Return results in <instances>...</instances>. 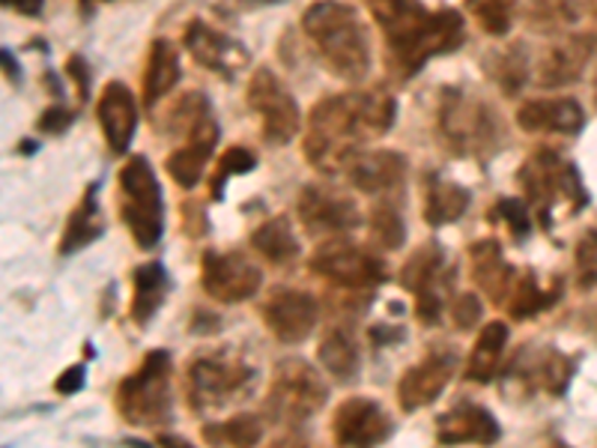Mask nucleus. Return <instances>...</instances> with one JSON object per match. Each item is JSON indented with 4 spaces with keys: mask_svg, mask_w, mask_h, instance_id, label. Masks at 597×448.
I'll list each match as a JSON object with an SVG mask.
<instances>
[{
    "mask_svg": "<svg viewBox=\"0 0 597 448\" xmlns=\"http://www.w3.org/2000/svg\"><path fill=\"white\" fill-rule=\"evenodd\" d=\"M398 117V102L386 90H353L320 99L308 117L305 156L320 174H341L361 143L380 138Z\"/></svg>",
    "mask_w": 597,
    "mask_h": 448,
    "instance_id": "1",
    "label": "nucleus"
},
{
    "mask_svg": "<svg viewBox=\"0 0 597 448\" xmlns=\"http://www.w3.org/2000/svg\"><path fill=\"white\" fill-rule=\"evenodd\" d=\"M302 31L329 72L344 81H361L370 72L368 27L341 0H317L302 15Z\"/></svg>",
    "mask_w": 597,
    "mask_h": 448,
    "instance_id": "2",
    "label": "nucleus"
},
{
    "mask_svg": "<svg viewBox=\"0 0 597 448\" xmlns=\"http://www.w3.org/2000/svg\"><path fill=\"white\" fill-rule=\"evenodd\" d=\"M171 356L164 351L147 353L141 368L129 374L117 389L119 416L129 425L159 427L171 422L174 413V392H171Z\"/></svg>",
    "mask_w": 597,
    "mask_h": 448,
    "instance_id": "3",
    "label": "nucleus"
},
{
    "mask_svg": "<svg viewBox=\"0 0 597 448\" xmlns=\"http://www.w3.org/2000/svg\"><path fill=\"white\" fill-rule=\"evenodd\" d=\"M119 192H123V221L138 242V249H156L164 230L162 186L147 156H131L119 171Z\"/></svg>",
    "mask_w": 597,
    "mask_h": 448,
    "instance_id": "4",
    "label": "nucleus"
},
{
    "mask_svg": "<svg viewBox=\"0 0 597 448\" xmlns=\"http://www.w3.org/2000/svg\"><path fill=\"white\" fill-rule=\"evenodd\" d=\"M254 383V368L233 353H200L188 361V404L195 413H209L245 394Z\"/></svg>",
    "mask_w": 597,
    "mask_h": 448,
    "instance_id": "5",
    "label": "nucleus"
},
{
    "mask_svg": "<svg viewBox=\"0 0 597 448\" xmlns=\"http://www.w3.org/2000/svg\"><path fill=\"white\" fill-rule=\"evenodd\" d=\"M329 389L323 377L302 359H284L272 377L266 413L272 422H305L323 410Z\"/></svg>",
    "mask_w": 597,
    "mask_h": 448,
    "instance_id": "6",
    "label": "nucleus"
},
{
    "mask_svg": "<svg viewBox=\"0 0 597 448\" xmlns=\"http://www.w3.org/2000/svg\"><path fill=\"white\" fill-rule=\"evenodd\" d=\"M249 108L261 117V129L266 143L284 147L290 143L302 129V114L290 90L284 88V81L272 69L261 66L249 81Z\"/></svg>",
    "mask_w": 597,
    "mask_h": 448,
    "instance_id": "7",
    "label": "nucleus"
},
{
    "mask_svg": "<svg viewBox=\"0 0 597 448\" xmlns=\"http://www.w3.org/2000/svg\"><path fill=\"white\" fill-rule=\"evenodd\" d=\"M311 269L344 290H374L389 275L377 254L347 240L323 242L311 257Z\"/></svg>",
    "mask_w": 597,
    "mask_h": 448,
    "instance_id": "8",
    "label": "nucleus"
},
{
    "mask_svg": "<svg viewBox=\"0 0 597 448\" xmlns=\"http://www.w3.org/2000/svg\"><path fill=\"white\" fill-rule=\"evenodd\" d=\"M463 19L455 10L427 12L413 33H406L401 43L389 45L391 64H398L403 76H413L415 69H422L434 55H446L455 51L457 45L463 43Z\"/></svg>",
    "mask_w": 597,
    "mask_h": 448,
    "instance_id": "9",
    "label": "nucleus"
},
{
    "mask_svg": "<svg viewBox=\"0 0 597 448\" xmlns=\"http://www.w3.org/2000/svg\"><path fill=\"white\" fill-rule=\"evenodd\" d=\"M200 285L216 302H245L263 285V273L242 252H207L200 261Z\"/></svg>",
    "mask_w": 597,
    "mask_h": 448,
    "instance_id": "10",
    "label": "nucleus"
},
{
    "mask_svg": "<svg viewBox=\"0 0 597 448\" xmlns=\"http://www.w3.org/2000/svg\"><path fill=\"white\" fill-rule=\"evenodd\" d=\"M391 416L370 398H349L332 418V437L341 448H377L391 437Z\"/></svg>",
    "mask_w": 597,
    "mask_h": 448,
    "instance_id": "11",
    "label": "nucleus"
},
{
    "mask_svg": "<svg viewBox=\"0 0 597 448\" xmlns=\"http://www.w3.org/2000/svg\"><path fill=\"white\" fill-rule=\"evenodd\" d=\"M320 306L311 294L294 287H275L263 302V323L282 344H299L317 326Z\"/></svg>",
    "mask_w": 597,
    "mask_h": 448,
    "instance_id": "12",
    "label": "nucleus"
},
{
    "mask_svg": "<svg viewBox=\"0 0 597 448\" xmlns=\"http://www.w3.org/2000/svg\"><path fill=\"white\" fill-rule=\"evenodd\" d=\"M296 209L311 237H332L361 225V212L356 204L329 186H305L296 200Z\"/></svg>",
    "mask_w": 597,
    "mask_h": 448,
    "instance_id": "13",
    "label": "nucleus"
},
{
    "mask_svg": "<svg viewBox=\"0 0 597 448\" xmlns=\"http://www.w3.org/2000/svg\"><path fill=\"white\" fill-rule=\"evenodd\" d=\"M457 356L451 351L427 353L418 365L403 374L398 383V401L403 413H415L422 406H430L443 394L451 377H455Z\"/></svg>",
    "mask_w": 597,
    "mask_h": 448,
    "instance_id": "14",
    "label": "nucleus"
},
{
    "mask_svg": "<svg viewBox=\"0 0 597 448\" xmlns=\"http://www.w3.org/2000/svg\"><path fill=\"white\" fill-rule=\"evenodd\" d=\"M565 171L567 164L553 150H538L520 168V186L529 197V204L538 207L543 228H550V209H553L555 197H565Z\"/></svg>",
    "mask_w": 597,
    "mask_h": 448,
    "instance_id": "15",
    "label": "nucleus"
},
{
    "mask_svg": "<svg viewBox=\"0 0 597 448\" xmlns=\"http://www.w3.org/2000/svg\"><path fill=\"white\" fill-rule=\"evenodd\" d=\"M439 126L446 131V141L457 150V156H467L472 150H493V126L490 114L481 105H472L467 99L446 102L439 114Z\"/></svg>",
    "mask_w": 597,
    "mask_h": 448,
    "instance_id": "16",
    "label": "nucleus"
},
{
    "mask_svg": "<svg viewBox=\"0 0 597 448\" xmlns=\"http://www.w3.org/2000/svg\"><path fill=\"white\" fill-rule=\"evenodd\" d=\"M99 123L105 131L111 153L123 156L131 147L138 129V102L123 81H108L99 96Z\"/></svg>",
    "mask_w": 597,
    "mask_h": 448,
    "instance_id": "17",
    "label": "nucleus"
},
{
    "mask_svg": "<svg viewBox=\"0 0 597 448\" xmlns=\"http://www.w3.org/2000/svg\"><path fill=\"white\" fill-rule=\"evenodd\" d=\"M502 437L500 422L490 410L478 404H457L448 413L436 418V439L443 446H460V443H475V446H493Z\"/></svg>",
    "mask_w": 597,
    "mask_h": 448,
    "instance_id": "18",
    "label": "nucleus"
},
{
    "mask_svg": "<svg viewBox=\"0 0 597 448\" xmlns=\"http://www.w3.org/2000/svg\"><path fill=\"white\" fill-rule=\"evenodd\" d=\"M183 45L197 64L207 66L213 72H221V76H233L245 60V51L204 19H192L185 24Z\"/></svg>",
    "mask_w": 597,
    "mask_h": 448,
    "instance_id": "19",
    "label": "nucleus"
},
{
    "mask_svg": "<svg viewBox=\"0 0 597 448\" xmlns=\"http://www.w3.org/2000/svg\"><path fill=\"white\" fill-rule=\"evenodd\" d=\"M349 183L365 195H389L403 186L406 159L398 150H370L358 153L347 168Z\"/></svg>",
    "mask_w": 597,
    "mask_h": 448,
    "instance_id": "20",
    "label": "nucleus"
},
{
    "mask_svg": "<svg viewBox=\"0 0 597 448\" xmlns=\"http://www.w3.org/2000/svg\"><path fill=\"white\" fill-rule=\"evenodd\" d=\"M218 143V126L216 120H204L200 126L185 135V147H180L176 153L168 156V174L174 176V183L180 188H195L204 176V168L213 159V150Z\"/></svg>",
    "mask_w": 597,
    "mask_h": 448,
    "instance_id": "21",
    "label": "nucleus"
},
{
    "mask_svg": "<svg viewBox=\"0 0 597 448\" xmlns=\"http://www.w3.org/2000/svg\"><path fill=\"white\" fill-rule=\"evenodd\" d=\"M523 131H562L576 135L586 126V114L576 99H532L517 111Z\"/></svg>",
    "mask_w": 597,
    "mask_h": 448,
    "instance_id": "22",
    "label": "nucleus"
},
{
    "mask_svg": "<svg viewBox=\"0 0 597 448\" xmlns=\"http://www.w3.org/2000/svg\"><path fill=\"white\" fill-rule=\"evenodd\" d=\"M469 263H472V278L475 285L487 296H493V302H502L505 296H510L514 287V269L505 263L502 245L496 240H481L469 249Z\"/></svg>",
    "mask_w": 597,
    "mask_h": 448,
    "instance_id": "23",
    "label": "nucleus"
},
{
    "mask_svg": "<svg viewBox=\"0 0 597 448\" xmlns=\"http://www.w3.org/2000/svg\"><path fill=\"white\" fill-rule=\"evenodd\" d=\"M180 76H183L180 48L171 39H156L150 45L147 69H143V102L156 108V102H162L176 88Z\"/></svg>",
    "mask_w": 597,
    "mask_h": 448,
    "instance_id": "24",
    "label": "nucleus"
},
{
    "mask_svg": "<svg viewBox=\"0 0 597 448\" xmlns=\"http://www.w3.org/2000/svg\"><path fill=\"white\" fill-rule=\"evenodd\" d=\"M317 359L323 365V371L332 374L341 383L356 380L358 368H361V353H358L356 338H353V332L341 326H332L323 335L320 347H317Z\"/></svg>",
    "mask_w": 597,
    "mask_h": 448,
    "instance_id": "25",
    "label": "nucleus"
},
{
    "mask_svg": "<svg viewBox=\"0 0 597 448\" xmlns=\"http://www.w3.org/2000/svg\"><path fill=\"white\" fill-rule=\"evenodd\" d=\"M505 344H508V326L502 320H493V323L481 329L475 347H472V356H469L467 380H472V383H490L496 377V371H500Z\"/></svg>",
    "mask_w": 597,
    "mask_h": 448,
    "instance_id": "26",
    "label": "nucleus"
},
{
    "mask_svg": "<svg viewBox=\"0 0 597 448\" xmlns=\"http://www.w3.org/2000/svg\"><path fill=\"white\" fill-rule=\"evenodd\" d=\"M588 64V45L583 39H565L547 51L538 69V81L543 88H559V84H574L583 66Z\"/></svg>",
    "mask_w": 597,
    "mask_h": 448,
    "instance_id": "27",
    "label": "nucleus"
},
{
    "mask_svg": "<svg viewBox=\"0 0 597 448\" xmlns=\"http://www.w3.org/2000/svg\"><path fill=\"white\" fill-rule=\"evenodd\" d=\"M251 245L275 266H290L299 257V240L287 216L263 221L261 228L251 233Z\"/></svg>",
    "mask_w": 597,
    "mask_h": 448,
    "instance_id": "28",
    "label": "nucleus"
},
{
    "mask_svg": "<svg viewBox=\"0 0 597 448\" xmlns=\"http://www.w3.org/2000/svg\"><path fill=\"white\" fill-rule=\"evenodd\" d=\"M469 209V192L463 186H457L451 180H443V176H434L427 183V197H424V221L434 225V228H443V225H451Z\"/></svg>",
    "mask_w": 597,
    "mask_h": 448,
    "instance_id": "29",
    "label": "nucleus"
},
{
    "mask_svg": "<svg viewBox=\"0 0 597 448\" xmlns=\"http://www.w3.org/2000/svg\"><path fill=\"white\" fill-rule=\"evenodd\" d=\"M135 294H131V320L138 326H147L150 318L159 311L168 290V275L162 263H143L135 269Z\"/></svg>",
    "mask_w": 597,
    "mask_h": 448,
    "instance_id": "30",
    "label": "nucleus"
},
{
    "mask_svg": "<svg viewBox=\"0 0 597 448\" xmlns=\"http://www.w3.org/2000/svg\"><path fill=\"white\" fill-rule=\"evenodd\" d=\"M102 230H105V221L99 216L96 186H90L88 195L81 197V204L76 207V212L69 216L64 240H60V254H72L88 249L90 242L102 237Z\"/></svg>",
    "mask_w": 597,
    "mask_h": 448,
    "instance_id": "31",
    "label": "nucleus"
},
{
    "mask_svg": "<svg viewBox=\"0 0 597 448\" xmlns=\"http://www.w3.org/2000/svg\"><path fill=\"white\" fill-rule=\"evenodd\" d=\"M510 368L523 374L529 386H541L550 394H562L567 389V380L574 374V361L567 359L565 353L559 351H541L535 353V359L529 368H523L520 361H510Z\"/></svg>",
    "mask_w": 597,
    "mask_h": 448,
    "instance_id": "32",
    "label": "nucleus"
},
{
    "mask_svg": "<svg viewBox=\"0 0 597 448\" xmlns=\"http://www.w3.org/2000/svg\"><path fill=\"white\" fill-rule=\"evenodd\" d=\"M443 249L436 245V242H427L422 245L418 252L410 257V261L403 263L401 269V285L406 290H413L415 296H427V294H439V273H443Z\"/></svg>",
    "mask_w": 597,
    "mask_h": 448,
    "instance_id": "33",
    "label": "nucleus"
},
{
    "mask_svg": "<svg viewBox=\"0 0 597 448\" xmlns=\"http://www.w3.org/2000/svg\"><path fill=\"white\" fill-rule=\"evenodd\" d=\"M204 439L216 448H254L263 439V425L257 416H233L204 425Z\"/></svg>",
    "mask_w": 597,
    "mask_h": 448,
    "instance_id": "34",
    "label": "nucleus"
},
{
    "mask_svg": "<svg viewBox=\"0 0 597 448\" xmlns=\"http://www.w3.org/2000/svg\"><path fill=\"white\" fill-rule=\"evenodd\" d=\"M559 299V285L553 290H543L538 285V278L532 273H526L520 282H514L510 287V302H508V314L514 320H526L541 314L543 308H550Z\"/></svg>",
    "mask_w": 597,
    "mask_h": 448,
    "instance_id": "35",
    "label": "nucleus"
},
{
    "mask_svg": "<svg viewBox=\"0 0 597 448\" xmlns=\"http://www.w3.org/2000/svg\"><path fill=\"white\" fill-rule=\"evenodd\" d=\"M370 240L377 249H401L403 240H406V228H403L401 212L394 207H377L370 212Z\"/></svg>",
    "mask_w": 597,
    "mask_h": 448,
    "instance_id": "36",
    "label": "nucleus"
},
{
    "mask_svg": "<svg viewBox=\"0 0 597 448\" xmlns=\"http://www.w3.org/2000/svg\"><path fill=\"white\" fill-rule=\"evenodd\" d=\"M478 22L493 36H505L514 19V0H475Z\"/></svg>",
    "mask_w": 597,
    "mask_h": 448,
    "instance_id": "37",
    "label": "nucleus"
},
{
    "mask_svg": "<svg viewBox=\"0 0 597 448\" xmlns=\"http://www.w3.org/2000/svg\"><path fill=\"white\" fill-rule=\"evenodd\" d=\"M257 164V156L251 153V150H245V147H230L228 153L221 156V162H218V171H216V197L221 195V183L228 180V176L233 174H245V171H251Z\"/></svg>",
    "mask_w": 597,
    "mask_h": 448,
    "instance_id": "38",
    "label": "nucleus"
},
{
    "mask_svg": "<svg viewBox=\"0 0 597 448\" xmlns=\"http://www.w3.org/2000/svg\"><path fill=\"white\" fill-rule=\"evenodd\" d=\"M576 285L579 290H595L597 287V242L586 233V240H579L576 245Z\"/></svg>",
    "mask_w": 597,
    "mask_h": 448,
    "instance_id": "39",
    "label": "nucleus"
},
{
    "mask_svg": "<svg viewBox=\"0 0 597 448\" xmlns=\"http://www.w3.org/2000/svg\"><path fill=\"white\" fill-rule=\"evenodd\" d=\"M502 66L496 69V81H500L505 93H517L526 81V72H529V64L520 51H508V55H500Z\"/></svg>",
    "mask_w": 597,
    "mask_h": 448,
    "instance_id": "40",
    "label": "nucleus"
},
{
    "mask_svg": "<svg viewBox=\"0 0 597 448\" xmlns=\"http://www.w3.org/2000/svg\"><path fill=\"white\" fill-rule=\"evenodd\" d=\"M500 212L505 216V221H508V228L514 237H526L529 230H532V219H529V207L523 204V200H517V197H502L500 204Z\"/></svg>",
    "mask_w": 597,
    "mask_h": 448,
    "instance_id": "41",
    "label": "nucleus"
},
{
    "mask_svg": "<svg viewBox=\"0 0 597 448\" xmlns=\"http://www.w3.org/2000/svg\"><path fill=\"white\" fill-rule=\"evenodd\" d=\"M484 314V306L475 294H460L451 306V320L457 329H472Z\"/></svg>",
    "mask_w": 597,
    "mask_h": 448,
    "instance_id": "42",
    "label": "nucleus"
},
{
    "mask_svg": "<svg viewBox=\"0 0 597 448\" xmlns=\"http://www.w3.org/2000/svg\"><path fill=\"white\" fill-rule=\"evenodd\" d=\"M72 120H76V114L66 108V105H51V108H45V114L39 117V129L57 135V131L69 129Z\"/></svg>",
    "mask_w": 597,
    "mask_h": 448,
    "instance_id": "43",
    "label": "nucleus"
},
{
    "mask_svg": "<svg viewBox=\"0 0 597 448\" xmlns=\"http://www.w3.org/2000/svg\"><path fill=\"white\" fill-rule=\"evenodd\" d=\"M66 72L76 78L78 96L88 99L90 96V69H88V64H84V57H78V55L69 57V64H66Z\"/></svg>",
    "mask_w": 597,
    "mask_h": 448,
    "instance_id": "44",
    "label": "nucleus"
},
{
    "mask_svg": "<svg viewBox=\"0 0 597 448\" xmlns=\"http://www.w3.org/2000/svg\"><path fill=\"white\" fill-rule=\"evenodd\" d=\"M84 386V365H72L66 368V374L57 377V392L60 394H76Z\"/></svg>",
    "mask_w": 597,
    "mask_h": 448,
    "instance_id": "45",
    "label": "nucleus"
},
{
    "mask_svg": "<svg viewBox=\"0 0 597 448\" xmlns=\"http://www.w3.org/2000/svg\"><path fill=\"white\" fill-rule=\"evenodd\" d=\"M3 7L22 12V15H39L43 12V0H3Z\"/></svg>",
    "mask_w": 597,
    "mask_h": 448,
    "instance_id": "46",
    "label": "nucleus"
},
{
    "mask_svg": "<svg viewBox=\"0 0 597 448\" xmlns=\"http://www.w3.org/2000/svg\"><path fill=\"white\" fill-rule=\"evenodd\" d=\"M159 446L162 448H195L192 443H188V439L171 437V434H162V437H159Z\"/></svg>",
    "mask_w": 597,
    "mask_h": 448,
    "instance_id": "47",
    "label": "nucleus"
},
{
    "mask_svg": "<svg viewBox=\"0 0 597 448\" xmlns=\"http://www.w3.org/2000/svg\"><path fill=\"white\" fill-rule=\"evenodd\" d=\"M588 237H592V240L597 242V230H592V233H588Z\"/></svg>",
    "mask_w": 597,
    "mask_h": 448,
    "instance_id": "48",
    "label": "nucleus"
},
{
    "mask_svg": "<svg viewBox=\"0 0 597 448\" xmlns=\"http://www.w3.org/2000/svg\"><path fill=\"white\" fill-rule=\"evenodd\" d=\"M595 102H597V78H595Z\"/></svg>",
    "mask_w": 597,
    "mask_h": 448,
    "instance_id": "49",
    "label": "nucleus"
},
{
    "mask_svg": "<svg viewBox=\"0 0 597 448\" xmlns=\"http://www.w3.org/2000/svg\"><path fill=\"white\" fill-rule=\"evenodd\" d=\"M555 448H567V446H555Z\"/></svg>",
    "mask_w": 597,
    "mask_h": 448,
    "instance_id": "50",
    "label": "nucleus"
},
{
    "mask_svg": "<svg viewBox=\"0 0 597 448\" xmlns=\"http://www.w3.org/2000/svg\"><path fill=\"white\" fill-rule=\"evenodd\" d=\"M469 3H475V0H469Z\"/></svg>",
    "mask_w": 597,
    "mask_h": 448,
    "instance_id": "51",
    "label": "nucleus"
}]
</instances>
